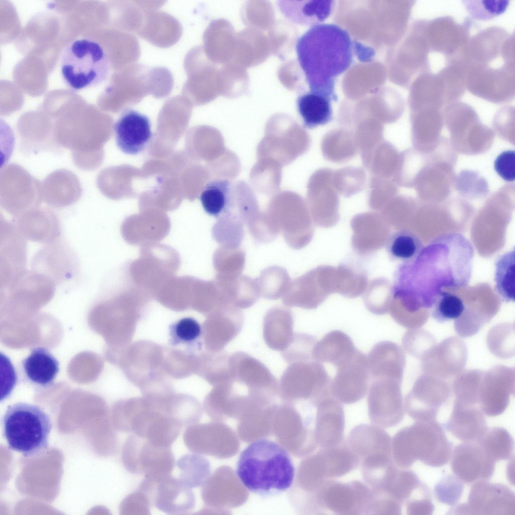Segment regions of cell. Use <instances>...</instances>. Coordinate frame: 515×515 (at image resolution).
Wrapping results in <instances>:
<instances>
[{
  "label": "cell",
  "instance_id": "6da1fadb",
  "mask_svg": "<svg viewBox=\"0 0 515 515\" xmlns=\"http://www.w3.org/2000/svg\"><path fill=\"white\" fill-rule=\"evenodd\" d=\"M474 254L472 244L461 234L436 237L423 247L415 259L398 265L393 297L410 313L433 307L442 288L468 285Z\"/></svg>",
  "mask_w": 515,
  "mask_h": 515
},
{
  "label": "cell",
  "instance_id": "7a4b0ae2",
  "mask_svg": "<svg viewBox=\"0 0 515 515\" xmlns=\"http://www.w3.org/2000/svg\"><path fill=\"white\" fill-rule=\"evenodd\" d=\"M353 49L348 32L334 24L315 25L304 33L296 50L310 91L336 101L335 78L352 64Z\"/></svg>",
  "mask_w": 515,
  "mask_h": 515
},
{
  "label": "cell",
  "instance_id": "3957f363",
  "mask_svg": "<svg viewBox=\"0 0 515 515\" xmlns=\"http://www.w3.org/2000/svg\"><path fill=\"white\" fill-rule=\"evenodd\" d=\"M236 471L246 488L262 496L287 490L295 477L293 462L288 452L279 444L265 439L252 442L242 451Z\"/></svg>",
  "mask_w": 515,
  "mask_h": 515
},
{
  "label": "cell",
  "instance_id": "277c9868",
  "mask_svg": "<svg viewBox=\"0 0 515 515\" xmlns=\"http://www.w3.org/2000/svg\"><path fill=\"white\" fill-rule=\"evenodd\" d=\"M452 445L435 419L415 421L392 438V457L401 468L407 469L417 460L432 467H440L450 459Z\"/></svg>",
  "mask_w": 515,
  "mask_h": 515
},
{
  "label": "cell",
  "instance_id": "5b68a950",
  "mask_svg": "<svg viewBox=\"0 0 515 515\" xmlns=\"http://www.w3.org/2000/svg\"><path fill=\"white\" fill-rule=\"evenodd\" d=\"M2 423L10 449L27 458L38 457L47 451L52 423L40 406L25 402L10 405Z\"/></svg>",
  "mask_w": 515,
  "mask_h": 515
},
{
  "label": "cell",
  "instance_id": "8992f818",
  "mask_svg": "<svg viewBox=\"0 0 515 515\" xmlns=\"http://www.w3.org/2000/svg\"><path fill=\"white\" fill-rule=\"evenodd\" d=\"M111 67L107 52L98 42L75 40L63 49L60 59L61 74L70 89L79 91L102 84Z\"/></svg>",
  "mask_w": 515,
  "mask_h": 515
},
{
  "label": "cell",
  "instance_id": "52a82bcc",
  "mask_svg": "<svg viewBox=\"0 0 515 515\" xmlns=\"http://www.w3.org/2000/svg\"><path fill=\"white\" fill-rule=\"evenodd\" d=\"M119 430L146 439L160 447H170L182 426L165 412L154 406L128 403L117 417Z\"/></svg>",
  "mask_w": 515,
  "mask_h": 515
},
{
  "label": "cell",
  "instance_id": "ba28073f",
  "mask_svg": "<svg viewBox=\"0 0 515 515\" xmlns=\"http://www.w3.org/2000/svg\"><path fill=\"white\" fill-rule=\"evenodd\" d=\"M315 495L320 514L359 515L366 514L372 491L360 481L342 482L328 479L316 489Z\"/></svg>",
  "mask_w": 515,
  "mask_h": 515
},
{
  "label": "cell",
  "instance_id": "9c48e42d",
  "mask_svg": "<svg viewBox=\"0 0 515 515\" xmlns=\"http://www.w3.org/2000/svg\"><path fill=\"white\" fill-rule=\"evenodd\" d=\"M121 456L126 470L147 477L170 474L175 467V457L170 447L156 446L133 434L126 440Z\"/></svg>",
  "mask_w": 515,
  "mask_h": 515
},
{
  "label": "cell",
  "instance_id": "30bf717a",
  "mask_svg": "<svg viewBox=\"0 0 515 515\" xmlns=\"http://www.w3.org/2000/svg\"><path fill=\"white\" fill-rule=\"evenodd\" d=\"M449 512L457 514L514 515V493L504 484L479 480L473 483L467 501L455 505Z\"/></svg>",
  "mask_w": 515,
  "mask_h": 515
},
{
  "label": "cell",
  "instance_id": "8fae6325",
  "mask_svg": "<svg viewBox=\"0 0 515 515\" xmlns=\"http://www.w3.org/2000/svg\"><path fill=\"white\" fill-rule=\"evenodd\" d=\"M332 380L322 363L314 359L293 362L283 374L281 390L292 391L298 397L315 403L332 394Z\"/></svg>",
  "mask_w": 515,
  "mask_h": 515
},
{
  "label": "cell",
  "instance_id": "7c38bea8",
  "mask_svg": "<svg viewBox=\"0 0 515 515\" xmlns=\"http://www.w3.org/2000/svg\"><path fill=\"white\" fill-rule=\"evenodd\" d=\"M138 489L148 497L151 506L169 514H186L195 505L192 488L179 478L170 474L156 477H147Z\"/></svg>",
  "mask_w": 515,
  "mask_h": 515
},
{
  "label": "cell",
  "instance_id": "4fadbf2b",
  "mask_svg": "<svg viewBox=\"0 0 515 515\" xmlns=\"http://www.w3.org/2000/svg\"><path fill=\"white\" fill-rule=\"evenodd\" d=\"M400 382L379 378L371 380L368 412L371 421L382 428L395 426L403 419L404 409Z\"/></svg>",
  "mask_w": 515,
  "mask_h": 515
},
{
  "label": "cell",
  "instance_id": "5bb4252c",
  "mask_svg": "<svg viewBox=\"0 0 515 515\" xmlns=\"http://www.w3.org/2000/svg\"><path fill=\"white\" fill-rule=\"evenodd\" d=\"M336 368L331 382L332 395L344 404L354 403L363 398L368 393L370 381L367 356L357 349Z\"/></svg>",
  "mask_w": 515,
  "mask_h": 515
},
{
  "label": "cell",
  "instance_id": "9a60e30c",
  "mask_svg": "<svg viewBox=\"0 0 515 515\" xmlns=\"http://www.w3.org/2000/svg\"><path fill=\"white\" fill-rule=\"evenodd\" d=\"M450 459L453 472L464 483L488 480L494 474L495 462L477 442H463L456 446Z\"/></svg>",
  "mask_w": 515,
  "mask_h": 515
},
{
  "label": "cell",
  "instance_id": "2e32d148",
  "mask_svg": "<svg viewBox=\"0 0 515 515\" xmlns=\"http://www.w3.org/2000/svg\"><path fill=\"white\" fill-rule=\"evenodd\" d=\"M114 128L117 147L129 155H134L141 153L152 137L149 119L146 115L132 109L122 113Z\"/></svg>",
  "mask_w": 515,
  "mask_h": 515
},
{
  "label": "cell",
  "instance_id": "e0dca14e",
  "mask_svg": "<svg viewBox=\"0 0 515 515\" xmlns=\"http://www.w3.org/2000/svg\"><path fill=\"white\" fill-rule=\"evenodd\" d=\"M315 405L314 436L317 444L321 448L339 445L345 441L342 403L330 394L319 400Z\"/></svg>",
  "mask_w": 515,
  "mask_h": 515
},
{
  "label": "cell",
  "instance_id": "ac0fdd59",
  "mask_svg": "<svg viewBox=\"0 0 515 515\" xmlns=\"http://www.w3.org/2000/svg\"><path fill=\"white\" fill-rule=\"evenodd\" d=\"M313 469L324 480L344 476L360 466V460L344 441L338 445L321 448L312 460Z\"/></svg>",
  "mask_w": 515,
  "mask_h": 515
},
{
  "label": "cell",
  "instance_id": "d6986e66",
  "mask_svg": "<svg viewBox=\"0 0 515 515\" xmlns=\"http://www.w3.org/2000/svg\"><path fill=\"white\" fill-rule=\"evenodd\" d=\"M1 286L23 271L26 259L25 238L15 225L1 223Z\"/></svg>",
  "mask_w": 515,
  "mask_h": 515
},
{
  "label": "cell",
  "instance_id": "ffe728a7",
  "mask_svg": "<svg viewBox=\"0 0 515 515\" xmlns=\"http://www.w3.org/2000/svg\"><path fill=\"white\" fill-rule=\"evenodd\" d=\"M367 359L370 380L386 378L401 382L404 357L397 344L380 341L373 346Z\"/></svg>",
  "mask_w": 515,
  "mask_h": 515
},
{
  "label": "cell",
  "instance_id": "44dd1931",
  "mask_svg": "<svg viewBox=\"0 0 515 515\" xmlns=\"http://www.w3.org/2000/svg\"><path fill=\"white\" fill-rule=\"evenodd\" d=\"M444 427L463 442H478L488 428L483 414L478 409L460 403L443 424Z\"/></svg>",
  "mask_w": 515,
  "mask_h": 515
},
{
  "label": "cell",
  "instance_id": "7402d4cb",
  "mask_svg": "<svg viewBox=\"0 0 515 515\" xmlns=\"http://www.w3.org/2000/svg\"><path fill=\"white\" fill-rule=\"evenodd\" d=\"M392 438L383 428L374 424H361L350 432L347 444L360 461L378 454L391 452Z\"/></svg>",
  "mask_w": 515,
  "mask_h": 515
},
{
  "label": "cell",
  "instance_id": "603a6c76",
  "mask_svg": "<svg viewBox=\"0 0 515 515\" xmlns=\"http://www.w3.org/2000/svg\"><path fill=\"white\" fill-rule=\"evenodd\" d=\"M216 284L224 303L238 309L250 307L260 296L256 279L246 276H217Z\"/></svg>",
  "mask_w": 515,
  "mask_h": 515
},
{
  "label": "cell",
  "instance_id": "cb8c5ba5",
  "mask_svg": "<svg viewBox=\"0 0 515 515\" xmlns=\"http://www.w3.org/2000/svg\"><path fill=\"white\" fill-rule=\"evenodd\" d=\"M28 381L37 386L47 387L54 381L59 370L58 360L47 349L36 347L21 362Z\"/></svg>",
  "mask_w": 515,
  "mask_h": 515
},
{
  "label": "cell",
  "instance_id": "d4e9b609",
  "mask_svg": "<svg viewBox=\"0 0 515 515\" xmlns=\"http://www.w3.org/2000/svg\"><path fill=\"white\" fill-rule=\"evenodd\" d=\"M293 321L289 309L274 307L267 313L264 320V335L267 345L272 349L283 351L292 342Z\"/></svg>",
  "mask_w": 515,
  "mask_h": 515
},
{
  "label": "cell",
  "instance_id": "484cf974",
  "mask_svg": "<svg viewBox=\"0 0 515 515\" xmlns=\"http://www.w3.org/2000/svg\"><path fill=\"white\" fill-rule=\"evenodd\" d=\"M351 337L340 330H333L316 341L312 350L315 361L336 367L352 356L357 351Z\"/></svg>",
  "mask_w": 515,
  "mask_h": 515
},
{
  "label": "cell",
  "instance_id": "4316f807",
  "mask_svg": "<svg viewBox=\"0 0 515 515\" xmlns=\"http://www.w3.org/2000/svg\"><path fill=\"white\" fill-rule=\"evenodd\" d=\"M280 9L292 21L312 26L319 24L331 13L333 1H281Z\"/></svg>",
  "mask_w": 515,
  "mask_h": 515
},
{
  "label": "cell",
  "instance_id": "83f0119b",
  "mask_svg": "<svg viewBox=\"0 0 515 515\" xmlns=\"http://www.w3.org/2000/svg\"><path fill=\"white\" fill-rule=\"evenodd\" d=\"M332 101L325 96L311 91L299 96L297 107L304 127L312 129L330 122L332 119Z\"/></svg>",
  "mask_w": 515,
  "mask_h": 515
},
{
  "label": "cell",
  "instance_id": "f1b7e54d",
  "mask_svg": "<svg viewBox=\"0 0 515 515\" xmlns=\"http://www.w3.org/2000/svg\"><path fill=\"white\" fill-rule=\"evenodd\" d=\"M232 183L227 180H217L207 183L200 196L205 211L219 218L232 210L235 199Z\"/></svg>",
  "mask_w": 515,
  "mask_h": 515
},
{
  "label": "cell",
  "instance_id": "f546056e",
  "mask_svg": "<svg viewBox=\"0 0 515 515\" xmlns=\"http://www.w3.org/2000/svg\"><path fill=\"white\" fill-rule=\"evenodd\" d=\"M423 247L420 239L413 233L405 230L394 232L389 236L386 249L394 261L407 263L415 259Z\"/></svg>",
  "mask_w": 515,
  "mask_h": 515
},
{
  "label": "cell",
  "instance_id": "4dcf8cb0",
  "mask_svg": "<svg viewBox=\"0 0 515 515\" xmlns=\"http://www.w3.org/2000/svg\"><path fill=\"white\" fill-rule=\"evenodd\" d=\"M15 226L25 239L39 242L53 241L59 229L57 221L52 216H23L18 220Z\"/></svg>",
  "mask_w": 515,
  "mask_h": 515
},
{
  "label": "cell",
  "instance_id": "1f68e13d",
  "mask_svg": "<svg viewBox=\"0 0 515 515\" xmlns=\"http://www.w3.org/2000/svg\"><path fill=\"white\" fill-rule=\"evenodd\" d=\"M177 466L180 471L178 478L191 488L203 486L209 478L210 462L200 454H188L182 456Z\"/></svg>",
  "mask_w": 515,
  "mask_h": 515
},
{
  "label": "cell",
  "instance_id": "d6a6232c",
  "mask_svg": "<svg viewBox=\"0 0 515 515\" xmlns=\"http://www.w3.org/2000/svg\"><path fill=\"white\" fill-rule=\"evenodd\" d=\"M477 442L495 462L509 459L514 450L512 437L502 427L494 426L488 428Z\"/></svg>",
  "mask_w": 515,
  "mask_h": 515
},
{
  "label": "cell",
  "instance_id": "836d02e7",
  "mask_svg": "<svg viewBox=\"0 0 515 515\" xmlns=\"http://www.w3.org/2000/svg\"><path fill=\"white\" fill-rule=\"evenodd\" d=\"M515 255L514 250L501 255L495 263V289L503 300L514 299Z\"/></svg>",
  "mask_w": 515,
  "mask_h": 515
},
{
  "label": "cell",
  "instance_id": "e575fe53",
  "mask_svg": "<svg viewBox=\"0 0 515 515\" xmlns=\"http://www.w3.org/2000/svg\"><path fill=\"white\" fill-rule=\"evenodd\" d=\"M244 224L237 215H222L213 228L214 238L221 246L239 247L244 237Z\"/></svg>",
  "mask_w": 515,
  "mask_h": 515
},
{
  "label": "cell",
  "instance_id": "d590c367",
  "mask_svg": "<svg viewBox=\"0 0 515 515\" xmlns=\"http://www.w3.org/2000/svg\"><path fill=\"white\" fill-rule=\"evenodd\" d=\"M256 281L260 295L268 299L276 300L283 297L290 279L285 269L274 266L263 270Z\"/></svg>",
  "mask_w": 515,
  "mask_h": 515
},
{
  "label": "cell",
  "instance_id": "8d00e7d4",
  "mask_svg": "<svg viewBox=\"0 0 515 515\" xmlns=\"http://www.w3.org/2000/svg\"><path fill=\"white\" fill-rule=\"evenodd\" d=\"M214 264L218 276L230 277L241 274L245 264V254L239 247L221 246L216 251Z\"/></svg>",
  "mask_w": 515,
  "mask_h": 515
},
{
  "label": "cell",
  "instance_id": "74e56055",
  "mask_svg": "<svg viewBox=\"0 0 515 515\" xmlns=\"http://www.w3.org/2000/svg\"><path fill=\"white\" fill-rule=\"evenodd\" d=\"M432 316L440 322L459 318L465 310V305L458 296L442 291L433 306Z\"/></svg>",
  "mask_w": 515,
  "mask_h": 515
},
{
  "label": "cell",
  "instance_id": "f35d334b",
  "mask_svg": "<svg viewBox=\"0 0 515 515\" xmlns=\"http://www.w3.org/2000/svg\"><path fill=\"white\" fill-rule=\"evenodd\" d=\"M466 11L474 19L486 21L504 13L510 1L504 0L463 1Z\"/></svg>",
  "mask_w": 515,
  "mask_h": 515
},
{
  "label": "cell",
  "instance_id": "ab89813d",
  "mask_svg": "<svg viewBox=\"0 0 515 515\" xmlns=\"http://www.w3.org/2000/svg\"><path fill=\"white\" fill-rule=\"evenodd\" d=\"M464 483L456 475H444L435 485L434 494L440 502L454 506L460 499Z\"/></svg>",
  "mask_w": 515,
  "mask_h": 515
},
{
  "label": "cell",
  "instance_id": "60d3db41",
  "mask_svg": "<svg viewBox=\"0 0 515 515\" xmlns=\"http://www.w3.org/2000/svg\"><path fill=\"white\" fill-rule=\"evenodd\" d=\"M151 504L147 495L138 489L128 495L123 500L120 511L123 514H150Z\"/></svg>",
  "mask_w": 515,
  "mask_h": 515
},
{
  "label": "cell",
  "instance_id": "b9f144b4",
  "mask_svg": "<svg viewBox=\"0 0 515 515\" xmlns=\"http://www.w3.org/2000/svg\"><path fill=\"white\" fill-rule=\"evenodd\" d=\"M494 167L497 174L504 180L513 181L515 179L514 151L509 150L501 152L496 158Z\"/></svg>",
  "mask_w": 515,
  "mask_h": 515
},
{
  "label": "cell",
  "instance_id": "7bdbcfd3",
  "mask_svg": "<svg viewBox=\"0 0 515 515\" xmlns=\"http://www.w3.org/2000/svg\"><path fill=\"white\" fill-rule=\"evenodd\" d=\"M173 331L176 338L180 341L189 342L200 336L201 329L196 320L186 317L181 319L175 324Z\"/></svg>",
  "mask_w": 515,
  "mask_h": 515
}]
</instances>
